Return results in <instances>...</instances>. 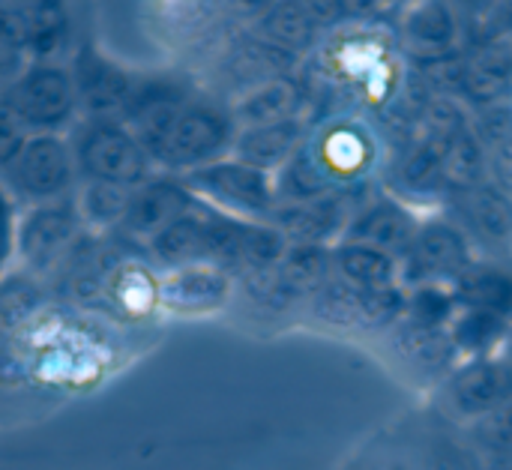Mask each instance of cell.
<instances>
[{
    "instance_id": "1",
    "label": "cell",
    "mask_w": 512,
    "mask_h": 470,
    "mask_svg": "<svg viewBox=\"0 0 512 470\" xmlns=\"http://www.w3.org/2000/svg\"><path fill=\"white\" fill-rule=\"evenodd\" d=\"M69 147L78 168V180L84 183H111L123 189H138L156 177L153 159L147 156V150L138 144V138L123 120L84 117L75 123Z\"/></svg>"
},
{
    "instance_id": "2",
    "label": "cell",
    "mask_w": 512,
    "mask_h": 470,
    "mask_svg": "<svg viewBox=\"0 0 512 470\" xmlns=\"http://www.w3.org/2000/svg\"><path fill=\"white\" fill-rule=\"evenodd\" d=\"M180 183L189 189V195L231 219L243 222H267L276 210V177L246 165L234 156H225L219 162H210L204 168L177 174Z\"/></svg>"
},
{
    "instance_id": "3",
    "label": "cell",
    "mask_w": 512,
    "mask_h": 470,
    "mask_svg": "<svg viewBox=\"0 0 512 470\" xmlns=\"http://www.w3.org/2000/svg\"><path fill=\"white\" fill-rule=\"evenodd\" d=\"M0 102L15 114L27 135H60L75 123L78 96L69 66L30 63L0 93Z\"/></svg>"
},
{
    "instance_id": "4",
    "label": "cell",
    "mask_w": 512,
    "mask_h": 470,
    "mask_svg": "<svg viewBox=\"0 0 512 470\" xmlns=\"http://www.w3.org/2000/svg\"><path fill=\"white\" fill-rule=\"evenodd\" d=\"M15 201L36 207L75 198L78 168L72 159L69 138L63 135H27L15 159L6 165L0 180Z\"/></svg>"
},
{
    "instance_id": "5",
    "label": "cell",
    "mask_w": 512,
    "mask_h": 470,
    "mask_svg": "<svg viewBox=\"0 0 512 470\" xmlns=\"http://www.w3.org/2000/svg\"><path fill=\"white\" fill-rule=\"evenodd\" d=\"M237 132L240 126L234 120V111L192 93L168 135L159 165L186 174L210 162H219L234 150Z\"/></svg>"
},
{
    "instance_id": "6",
    "label": "cell",
    "mask_w": 512,
    "mask_h": 470,
    "mask_svg": "<svg viewBox=\"0 0 512 470\" xmlns=\"http://www.w3.org/2000/svg\"><path fill=\"white\" fill-rule=\"evenodd\" d=\"M81 228L75 198L27 207L18 219V258L30 273H48L72 255Z\"/></svg>"
},
{
    "instance_id": "7",
    "label": "cell",
    "mask_w": 512,
    "mask_h": 470,
    "mask_svg": "<svg viewBox=\"0 0 512 470\" xmlns=\"http://www.w3.org/2000/svg\"><path fill=\"white\" fill-rule=\"evenodd\" d=\"M312 300H315V315L321 321L336 324V327H351V330L396 327L408 309V291H402L399 285L384 288V291H366L336 276Z\"/></svg>"
},
{
    "instance_id": "8",
    "label": "cell",
    "mask_w": 512,
    "mask_h": 470,
    "mask_svg": "<svg viewBox=\"0 0 512 470\" xmlns=\"http://www.w3.org/2000/svg\"><path fill=\"white\" fill-rule=\"evenodd\" d=\"M512 402V363L507 357L468 360L444 387V405L465 423H480Z\"/></svg>"
},
{
    "instance_id": "9",
    "label": "cell",
    "mask_w": 512,
    "mask_h": 470,
    "mask_svg": "<svg viewBox=\"0 0 512 470\" xmlns=\"http://www.w3.org/2000/svg\"><path fill=\"white\" fill-rule=\"evenodd\" d=\"M69 75L75 84L78 108H84L87 117L120 120L138 90V78L93 45H81L75 51Z\"/></svg>"
},
{
    "instance_id": "10",
    "label": "cell",
    "mask_w": 512,
    "mask_h": 470,
    "mask_svg": "<svg viewBox=\"0 0 512 470\" xmlns=\"http://www.w3.org/2000/svg\"><path fill=\"white\" fill-rule=\"evenodd\" d=\"M471 246L462 228L447 222L420 225L399 270L417 285H453L471 267Z\"/></svg>"
},
{
    "instance_id": "11",
    "label": "cell",
    "mask_w": 512,
    "mask_h": 470,
    "mask_svg": "<svg viewBox=\"0 0 512 470\" xmlns=\"http://www.w3.org/2000/svg\"><path fill=\"white\" fill-rule=\"evenodd\" d=\"M231 273L213 264H186L165 270L156 282V303L174 315H207L228 303Z\"/></svg>"
},
{
    "instance_id": "12",
    "label": "cell",
    "mask_w": 512,
    "mask_h": 470,
    "mask_svg": "<svg viewBox=\"0 0 512 470\" xmlns=\"http://www.w3.org/2000/svg\"><path fill=\"white\" fill-rule=\"evenodd\" d=\"M192 207H195V198L189 195V189L180 183L177 174H156L144 186L132 189V198H129L120 228L129 237L150 243L156 234H162L168 225H174Z\"/></svg>"
},
{
    "instance_id": "13",
    "label": "cell",
    "mask_w": 512,
    "mask_h": 470,
    "mask_svg": "<svg viewBox=\"0 0 512 470\" xmlns=\"http://www.w3.org/2000/svg\"><path fill=\"white\" fill-rule=\"evenodd\" d=\"M288 243L297 246H327L336 234H345L348 228V213L345 201L330 192L321 198L309 201H291V204H276V210L267 219Z\"/></svg>"
},
{
    "instance_id": "14",
    "label": "cell",
    "mask_w": 512,
    "mask_h": 470,
    "mask_svg": "<svg viewBox=\"0 0 512 470\" xmlns=\"http://www.w3.org/2000/svg\"><path fill=\"white\" fill-rule=\"evenodd\" d=\"M417 231H420V222L414 219V213L408 207H402L399 201L381 198V201L369 204L363 213H357L348 222L342 240L381 249V252H387V255L402 261L405 252L411 249Z\"/></svg>"
},
{
    "instance_id": "15",
    "label": "cell",
    "mask_w": 512,
    "mask_h": 470,
    "mask_svg": "<svg viewBox=\"0 0 512 470\" xmlns=\"http://www.w3.org/2000/svg\"><path fill=\"white\" fill-rule=\"evenodd\" d=\"M303 135H306V129H303L300 117L261 123V126H243L237 132L231 156L273 174V171H282L300 153Z\"/></svg>"
},
{
    "instance_id": "16",
    "label": "cell",
    "mask_w": 512,
    "mask_h": 470,
    "mask_svg": "<svg viewBox=\"0 0 512 470\" xmlns=\"http://www.w3.org/2000/svg\"><path fill=\"white\" fill-rule=\"evenodd\" d=\"M306 153L330 186L339 180H357L375 159L372 138L360 126H330L312 147H306Z\"/></svg>"
},
{
    "instance_id": "17",
    "label": "cell",
    "mask_w": 512,
    "mask_h": 470,
    "mask_svg": "<svg viewBox=\"0 0 512 470\" xmlns=\"http://www.w3.org/2000/svg\"><path fill=\"white\" fill-rule=\"evenodd\" d=\"M459 309H480L501 318H512V270L501 264L474 261L453 285Z\"/></svg>"
},
{
    "instance_id": "18",
    "label": "cell",
    "mask_w": 512,
    "mask_h": 470,
    "mask_svg": "<svg viewBox=\"0 0 512 470\" xmlns=\"http://www.w3.org/2000/svg\"><path fill=\"white\" fill-rule=\"evenodd\" d=\"M399 258L363 246V243H348L342 240L333 249V276L366 291H384L399 285Z\"/></svg>"
},
{
    "instance_id": "19",
    "label": "cell",
    "mask_w": 512,
    "mask_h": 470,
    "mask_svg": "<svg viewBox=\"0 0 512 470\" xmlns=\"http://www.w3.org/2000/svg\"><path fill=\"white\" fill-rule=\"evenodd\" d=\"M447 333L456 354H465L468 360H483L495 357L492 351L510 336V321L480 309H459L447 324Z\"/></svg>"
},
{
    "instance_id": "20",
    "label": "cell",
    "mask_w": 512,
    "mask_h": 470,
    "mask_svg": "<svg viewBox=\"0 0 512 470\" xmlns=\"http://www.w3.org/2000/svg\"><path fill=\"white\" fill-rule=\"evenodd\" d=\"M465 129V126H462ZM462 129H444L432 126V132L405 156L399 168V180L411 192H426L444 183V162H447V147Z\"/></svg>"
},
{
    "instance_id": "21",
    "label": "cell",
    "mask_w": 512,
    "mask_h": 470,
    "mask_svg": "<svg viewBox=\"0 0 512 470\" xmlns=\"http://www.w3.org/2000/svg\"><path fill=\"white\" fill-rule=\"evenodd\" d=\"M396 351L423 372L447 369L456 357V348L450 342L447 327H426L402 318L396 324Z\"/></svg>"
},
{
    "instance_id": "22",
    "label": "cell",
    "mask_w": 512,
    "mask_h": 470,
    "mask_svg": "<svg viewBox=\"0 0 512 470\" xmlns=\"http://www.w3.org/2000/svg\"><path fill=\"white\" fill-rule=\"evenodd\" d=\"M462 213L471 228L492 243H504L512 237V201L489 183L462 192Z\"/></svg>"
},
{
    "instance_id": "23",
    "label": "cell",
    "mask_w": 512,
    "mask_h": 470,
    "mask_svg": "<svg viewBox=\"0 0 512 470\" xmlns=\"http://www.w3.org/2000/svg\"><path fill=\"white\" fill-rule=\"evenodd\" d=\"M24 39H27V66L54 63L69 39V18L60 6H27L24 9Z\"/></svg>"
},
{
    "instance_id": "24",
    "label": "cell",
    "mask_w": 512,
    "mask_h": 470,
    "mask_svg": "<svg viewBox=\"0 0 512 470\" xmlns=\"http://www.w3.org/2000/svg\"><path fill=\"white\" fill-rule=\"evenodd\" d=\"M294 105H297V90L291 81L276 78L261 84L255 93H249L237 108H234V120L237 126H261V123H276V120H288L294 117Z\"/></svg>"
},
{
    "instance_id": "25",
    "label": "cell",
    "mask_w": 512,
    "mask_h": 470,
    "mask_svg": "<svg viewBox=\"0 0 512 470\" xmlns=\"http://www.w3.org/2000/svg\"><path fill=\"white\" fill-rule=\"evenodd\" d=\"M132 189L111 183H81L75 189V210L84 228H114L123 222Z\"/></svg>"
},
{
    "instance_id": "26",
    "label": "cell",
    "mask_w": 512,
    "mask_h": 470,
    "mask_svg": "<svg viewBox=\"0 0 512 470\" xmlns=\"http://www.w3.org/2000/svg\"><path fill=\"white\" fill-rule=\"evenodd\" d=\"M486 174V147L480 138L465 126L447 147V162H444V183L456 186L459 192L483 186Z\"/></svg>"
},
{
    "instance_id": "27",
    "label": "cell",
    "mask_w": 512,
    "mask_h": 470,
    "mask_svg": "<svg viewBox=\"0 0 512 470\" xmlns=\"http://www.w3.org/2000/svg\"><path fill=\"white\" fill-rule=\"evenodd\" d=\"M456 312H459V303L450 285H417L408 294L405 318L414 324H426V327H447Z\"/></svg>"
},
{
    "instance_id": "28",
    "label": "cell",
    "mask_w": 512,
    "mask_h": 470,
    "mask_svg": "<svg viewBox=\"0 0 512 470\" xmlns=\"http://www.w3.org/2000/svg\"><path fill=\"white\" fill-rule=\"evenodd\" d=\"M405 33L426 51H438V48H447L456 36V24H453V15L447 6L441 3H429V6H420L408 15V24H405Z\"/></svg>"
},
{
    "instance_id": "29",
    "label": "cell",
    "mask_w": 512,
    "mask_h": 470,
    "mask_svg": "<svg viewBox=\"0 0 512 470\" xmlns=\"http://www.w3.org/2000/svg\"><path fill=\"white\" fill-rule=\"evenodd\" d=\"M480 459H512V402L471 426Z\"/></svg>"
},
{
    "instance_id": "30",
    "label": "cell",
    "mask_w": 512,
    "mask_h": 470,
    "mask_svg": "<svg viewBox=\"0 0 512 470\" xmlns=\"http://www.w3.org/2000/svg\"><path fill=\"white\" fill-rule=\"evenodd\" d=\"M27 66L24 9H0V78L18 75Z\"/></svg>"
},
{
    "instance_id": "31",
    "label": "cell",
    "mask_w": 512,
    "mask_h": 470,
    "mask_svg": "<svg viewBox=\"0 0 512 470\" xmlns=\"http://www.w3.org/2000/svg\"><path fill=\"white\" fill-rule=\"evenodd\" d=\"M512 72L510 54L504 51H489V54H480L471 66V75H468V84L477 96H495Z\"/></svg>"
},
{
    "instance_id": "32",
    "label": "cell",
    "mask_w": 512,
    "mask_h": 470,
    "mask_svg": "<svg viewBox=\"0 0 512 470\" xmlns=\"http://www.w3.org/2000/svg\"><path fill=\"white\" fill-rule=\"evenodd\" d=\"M18 201L15 195L0 183V279L9 273L12 261L18 258Z\"/></svg>"
},
{
    "instance_id": "33",
    "label": "cell",
    "mask_w": 512,
    "mask_h": 470,
    "mask_svg": "<svg viewBox=\"0 0 512 470\" xmlns=\"http://www.w3.org/2000/svg\"><path fill=\"white\" fill-rule=\"evenodd\" d=\"M27 141V129L15 120V114L0 102V174L6 171V165L15 159V153L21 150V144Z\"/></svg>"
},
{
    "instance_id": "34",
    "label": "cell",
    "mask_w": 512,
    "mask_h": 470,
    "mask_svg": "<svg viewBox=\"0 0 512 470\" xmlns=\"http://www.w3.org/2000/svg\"><path fill=\"white\" fill-rule=\"evenodd\" d=\"M429 470H480L477 459L462 450L459 444H450V441H438L432 450H429Z\"/></svg>"
},
{
    "instance_id": "35",
    "label": "cell",
    "mask_w": 512,
    "mask_h": 470,
    "mask_svg": "<svg viewBox=\"0 0 512 470\" xmlns=\"http://www.w3.org/2000/svg\"><path fill=\"white\" fill-rule=\"evenodd\" d=\"M480 470H512V459H480L477 456Z\"/></svg>"
},
{
    "instance_id": "36",
    "label": "cell",
    "mask_w": 512,
    "mask_h": 470,
    "mask_svg": "<svg viewBox=\"0 0 512 470\" xmlns=\"http://www.w3.org/2000/svg\"><path fill=\"white\" fill-rule=\"evenodd\" d=\"M384 470H411V465H405V462H390Z\"/></svg>"
},
{
    "instance_id": "37",
    "label": "cell",
    "mask_w": 512,
    "mask_h": 470,
    "mask_svg": "<svg viewBox=\"0 0 512 470\" xmlns=\"http://www.w3.org/2000/svg\"><path fill=\"white\" fill-rule=\"evenodd\" d=\"M507 360L512 363V333H510V351H507Z\"/></svg>"
}]
</instances>
